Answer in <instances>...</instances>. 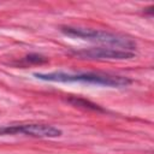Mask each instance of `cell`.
I'll list each match as a JSON object with an SVG mask.
<instances>
[{"label": "cell", "instance_id": "cell-1", "mask_svg": "<svg viewBox=\"0 0 154 154\" xmlns=\"http://www.w3.org/2000/svg\"><path fill=\"white\" fill-rule=\"evenodd\" d=\"M34 76L42 81L49 82H84L90 84L112 87V88H122L131 84V79L124 76H116L108 73L100 72H79V73H66L61 71L48 72V73H34Z\"/></svg>", "mask_w": 154, "mask_h": 154}, {"label": "cell", "instance_id": "cell-2", "mask_svg": "<svg viewBox=\"0 0 154 154\" xmlns=\"http://www.w3.org/2000/svg\"><path fill=\"white\" fill-rule=\"evenodd\" d=\"M60 31L70 37H78L87 41L99 42L102 45H108L112 47L124 48V51H132L136 47V42L124 35L109 32L106 30H95V29H88V28H78V26H69L64 25L60 28Z\"/></svg>", "mask_w": 154, "mask_h": 154}, {"label": "cell", "instance_id": "cell-3", "mask_svg": "<svg viewBox=\"0 0 154 154\" xmlns=\"http://www.w3.org/2000/svg\"><path fill=\"white\" fill-rule=\"evenodd\" d=\"M75 57L81 59H108V60H124L131 59L135 57L132 52L118 49V48H106V47H95L88 49H79V51H71Z\"/></svg>", "mask_w": 154, "mask_h": 154}, {"label": "cell", "instance_id": "cell-4", "mask_svg": "<svg viewBox=\"0 0 154 154\" xmlns=\"http://www.w3.org/2000/svg\"><path fill=\"white\" fill-rule=\"evenodd\" d=\"M0 134H24L32 137H58L61 135V131L58 128H54L48 124H24V125H13L8 128L0 129Z\"/></svg>", "mask_w": 154, "mask_h": 154}, {"label": "cell", "instance_id": "cell-5", "mask_svg": "<svg viewBox=\"0 0 154 154\" xmlns=\"http://www.w3.org/2000/svg\"><path fill=\"white\" fill-rule=\"evenodd\" d=\"M67 101L76 107H82V108H87V109H91V111H103L99 105H96L91 101H88L85 99H82V97L72 96V97H69Z\"/></svg>", "mask_w": 154, "mask_h": 154}, {"label": "cell", "instance_id": "cell-6", "mask_svg": "<svg viewBox=\"0 0 154 154\" xmlns=\"http://www.w3.org/2000/svg\"><path fill=\"white\" fill-rule=\"evenodd\" d=\"M25 60L29 63H32V64H45L48 61L47 58H45L40 54H29L25 57Z\"/></svg>", "mask_w": 154, "mask_h": 154}]
</instances>
